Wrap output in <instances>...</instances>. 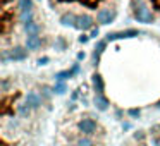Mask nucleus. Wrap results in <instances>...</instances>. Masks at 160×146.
Segmentation results:
<instances>
[{
  "label": "nucleus",
  "mask_w": 160,
  "mask_h": 146,
  "mask_svg": "<svg viewBox=\"0 0 160 146\" xmlns=\"http://www.w3.org/2000/svg\"><path fill=\"white\" fill-rule=\"evenodd\" d=\"M33 7V2L31 0H19V11L26 12V11H31Z\"/></svg>",
  "instance_id": "ddd939ff"
},
{
  "label": "nucleus",
  "mask_w": 160,
  "mask_h": 146,
  "mask_svg": "<svg viewBox=\"0 0 160 146\" xmlns=\"http://www.w3.org/2000/svg\"><path fill=\"white\" fill-rule=\"evenodd\" d=\"M93 88H95V91H97V95L103 93V79H102L100 74H95L93 76Z\"/></svg>",
  "instance_id": "f8f14e48"
},
{
  "label": "nucleus",
  "mask_w": 160,
  "mask_h": 146,
  "mask_svg": "<svg viewBox=\"0 0 160 146\" xmlns=\"http://www.w3.org/2000/svg\"><path fill=\"white\" fill-rule=\"evenodd\" d=\"M26 57H28V52H26L24 48H21V46H14V48L11 50H4V53H2V60H24Z\"/></svg>",
  "instance_id": "f257e3e1"
},
{
  "label": "nucleus",
  "mask_w": 160,
  "mask_h": 146,
  "mask_svg": "<svg viewBox=\"0 0 160 146\" xmlns=\"http://www.w3.org/2000/svg\"><path fill=\"white\" fill-rule=\"evenodd\" d=\"M64 2H81V4H86V5H97L102 0H64Z\"/></svg>",
  "instance_id": "6ab92c4d"
},
{
  "label": "nucleus",
  "mask_w": 160,
  "mask_h": 146,
  "mask_svg": "<svg viewBox=\"0 0 160 146\" xmlns=\"http://www.w3.org/2000/svg\"><path fill=\"white\" fill-rule=\"evenodd\" d=\"M47 62H48V57H43V59H40V60H38V64H40V66H45Z\"/></svg>",
  "instance_id": "b1692460"
},
{
  "label": "nucleus",
  "mask_w": 160,
  "mask_h": 146,
  "mask_svg": "<svg viewBox=\"0 0 160 146\" xmlns=\"http://www.w3.org/2000/svg\"><path fill=\"white\" fill-rule=\"evenodd\" d=\"M93 26V19L90 17L88 14L83 16H78V21H76V29H81V31H86Z\"/></svg>",
  "instance_id": "423d86ee"
},
{
  "label": "nucleus",
  "mask_w": 160,
  "mask_h": 146,
  "mask_svg": "<svg viewBox=\"0 0 160 146\" xmlns=\"http://www.w3.org/2000/svg\"><path fill=\"white\" fill-rule=\"evenodd\" d=\"M79 41H81V43H86V41H88V36H81Z\"/></svg>",
  "instance_id": "393cba45"
},
{
  "label": "nucleus",
  "mask_w": 160,
  "mask_h": 146,
  "mask_svg": "<svg viewBox=\"0 0 160 146\" xmlns=\"http://www.w3.org/2000/svg\"><path fill=\"white\" fill-rule=\"evenodd\" d=\"M31 16H33V12H31V11L21 12V16H19V21H21L22 24H28L29 21H33V19H31Z\"/></svg>",
  "instance_id": "4468645a"
},
{
  "label": "nucleus",
  "mask_w": 160,
  "mask_h": 146,
  "mask_svg": "<svg viewBox=\"0 0 160 146\" xmlns=\"http://www.w3.org/2000/svg\"><path fill=\"white\" fill-rule=\"evenodd\" d=\"M152 146H160V138H153L152 139Z\"/></svg>",
  "instance_id": "5701e85b"
},
{
  "label": "nucleus",
  "mask_w": 160,
  "mask_h": 146,
  "mask_svg": "<svg viewBox=\"0 0 160 146\" xmlns=\"http://www.w3.org/2000/svg\"><path fill=\"white\" fill-rule=\"evenodd\" d=\"M26 105H28L29 108H38L40 105H42V96H40L36 91H29V93L26 95Z\"/></svg>",
  "instance_id": "0eeeda50"
},
{
  "label": "nucleus",
  "mask_w": 160,
  "mask_h": 146,
  "mask_svg": "<svg viewBox=\"0 0 160 146\" xmlns=\"http://www.w3.org/2000/svg\"><path fill=\"white\" fill-rule=\"evenodd\" d=\"M139 31L136 29H128V31H121V33H108L107 35V40L108 41H114V40H122V38H132V36H138Z\"/></svg>",
  "instance_id": "20e7f679"
},
{
  "label": "nucleus",
  "mask_w": 160,
  "mask_h": 146,
  "mask_svg": "<svg viewBox=\"0 0 160 146\" xmlns=\"http://www.w3.org/2000/svg\"><path fill=\"white\" fill-rule=\"evenodd\" d=\"M78 129H79L83 134L91 136V134H95V131H97V122H95L93 119H81L79 124H78Z\"/></svg>",
  "instance_id": "7ed1b4c3"
},
{
  "label": "nucleus",
  "mask_w": 160,
  "mask_h": 146,
  "mask_svg": "<svg viewBox=\"0 0 160 146\" xmlns=\"http://www.w3.org/2000/svg\"><path fill=\"white\" fill-rule=\"evenodd\" d=\"M24 31H26V35L28 36H31V35H38V31H40V24L36 21H29L28 24H24Z\"/></svg>",
  "instance_id": "9b49d317"
},
{
  "label": "nucleus",
  "mask_w": 160,
  "mask_h": 146,
  "mask_svg": "<svg viewBox=\"0 0 160 146\" xmlns=\"http://www.w3.org/2000/svg\"><path fill=\"white\" fill-rule=\"evenodd\" d=\"M158 108H160V103H158Z\"/></svg>",
  "instance_id": "bb28decb"
},
{
  "label": "nucleus",
  "mask_w": 160,
  "mask_h": 146,
  "mask_svg": "<svg viewBox=\"0 0 160 146\" xmlns=\"http://www.w3.org/2000/svg\"><path fill=\"white\" fill-rule=\"evenodd\" d=\"M71 76H72V72H71V71H62V72H59L55 77H57V81L60 83V81L67 79V77H71Z\"/></svg>",
  "instance_id": "f3484780"
},
{
  "label": "nucleus",
  "mask_w": 160,
  "mask_h": 146,
  "mask_svg": "<svg viewBox=\"0 0 160 146\" xmlns=\"http://www.w3.org/2000/svg\"><path fill=\"white\" fill-rule=\"evenodd\" d=\"M134 17L138 19L139 22H152V21H153L152 11H150V9L146 7V4H143V2H139V4L136 5V9H134Z\"/></svg>",
  "instance_id": "f03ea898"
},
{
  "label": "nucleus",
  "mask_w": 160,
  "mask_h": 146,
  "mask_svg": "<svg viewBox=\"0 0 160 146\" xmlns=\"http://www.w3.org/2000/svg\"><path fill=\"white\" fill-rule=\"evenodd\" d=\"M103 48H105V41H100L97 45V48H95V52H93V59L95 60H98V57H100L102 52H103Z\"/></svg>",
  "instance_id": "2eb2a0df"
},
{
  "label": "nucleus",
  "mask_w": 160,
  "mask_h": 146,
  "mask_svg": "<svg viewBox=\"0 0 160 146\" xmlns=\"http://www.w3.org/2000/svg\"><path fill=\"white\" fill-rule=\"evenodd\" d=\"M91 36H98V29H93V31H91Z\"/></svg>",
  "instance_id": "a878e982"
},
{
  "label": "nucleus",
  "mask_w": 160,
  "mask_h": 146,
  "mask_svg": "<svg viewBox=\"0 0 160 146\" xmlns=\"http://www.w3.org/2000/svg\"><path fill=\"white\" fill-rule=\"evenodd\" d=\"M40 45H42V38H40L38 35H31V36L26 38V48L28 50H35V48H38Z\"/></svg>",
  "instance_id": "6e6552de"
},
{
  "label": "nucleus",
  "mask_w": 160,
  "mask_h": 146,
  "mask_svg": "<svg viewBox=\"0 0 160 146\" xmlns=\"http://www.w3.org/2000/svg\"><path fill=\"white\" fill-rule=\"evenodd\" d=\"M157 2H160V0H157Z\"/></svg>",
  "instance_id": "cd10ccee"
},
{
  "label": "nucleus",
  "mask_w": 160,
  "mask_h": 146,
  "mask_svg": "<svg viewBox=\"0 0 160 146\" xmlns=\"http://www.w3.org/2000/svg\"><path fill=\"white\" fill-rule=\"evenodd\" d=\"M143 138H145V134H143V132L141 131H138V132H134V139H136V141H141V139Z\"/></svg>",
  "instance_id": "4be33fe9"
},
{
  "label": "nucleus",
  "mask_w": 160,
  "mask_h": 146,
  "mask_svg": "<svg viewBox=\"0 0 160 146\" xmlns=\"http://www.w3.org/2000/svg\"><path fill=\"white\" fill-rule=\"evenodd\" d=\"M95 107H97L100 112H105L108 108V100L103 96V95H97V96H95Z\"/></svg>",
  "instance_id": "9d476101"
},
{
  "label": "nucleus",
  "mask_w": 160,
  "mask_h": 146,
  "mask_svg": "<svg viewBox=\"0 0 160 146\" xmlns=\"http://www.w3.org/2000/svg\"><path fill=\"white\" fill-rule=\"evenodd\" d=\"M69 146H72V144H69Z\"/></svg>",
  "instance_id": "c85d7f7f"
},
{
  "label": "nucleus",
  "mask_w": 160,
  "mask_h": 146,
  "mask_svg": "<svg viewBox=\"0 0 160 146\" xmlns=\"http://www.w3.org/2000/svg\"><path fill=\"white\" fill-rule=\"evenodd\" d=\"M76 21H78V16L74 14H64L62 17H60V22H62L64 26H67V28H76Z\"/></svg>",
  "instance_id": "1a4fd4ad"
},
{
  "label": "nucleus",
  "mask_w": 160,
  "mask_h": 146,
  "mask_svg": "<svg viewBox=\"0 0 160 146\" xmlns=\"http://www.w3.org/2000/svg\"><path fill=\"white\" fill-rule=\"evenodd\" d=\"M76 146H93V141H91L90 138H79Z\"/></svg>",
  "instance_id": "a211bd4d"
},
{
  "label": "nucleus",
  "mask_w": 160,
  "mask_h": 146,
  "mask_svg": "<svg viewBox=\"0 0 160 146\" xmlns=\"http://www.w3.org/2000/svg\"><path fill=\"white\" fill-rule=\"evenodd\" d=\"M53 91H55L57 95H62V93H66V84H62V83H57V84H55V88H53Z\"/></svg>",
  "instance_id": "aec40b11"
},
{
  "label": "nucleus",
  "mask_w": 160,
  "mask_h": 146,
  "mask_svg": "<svg viewBox=\"0 0 160 146\" xmlns=\"http://www.w3.org/2000/svg\"><path fill=\"white\" fill-rule=\"evenodd\" d=\"M114 17H115V12L110 11V9H102L97 14V21L100 22V24H108Z\"/></svg>",
  "instance_id": "39448f33"
},
{
  "label": "nucleus",
  "mask_w": 160,
  "mask_h": 146,
  "mask_svg": "<svg viewBox=\"0 0 160 146\" xmlns=\"http://www.w3.org/2000/svg\"><path fill=\"white\" fill-rule=\"evenodd\" d=\"M29 110H31V108H29L28 105H19V107H18V114L21 115V117H28Z\"/></svg>",
  "instance_id": "dca6fc26"
},
{
  "label": "nucleus",
  "mask_w": 160,
  "mask_h": 146,
  "mask_svg": "<svg viewBox=\"0 0 160 146\" xmlns=\"http://www.w3.org/2000/svg\"><path fill=\"white\" fill-rule=\"evenodd\" d=\"M129 115H131V117H139V110L138 108H131V110H129Z\"/></svg>",
  "instance_id": "412c9836"
}]
</instances>
